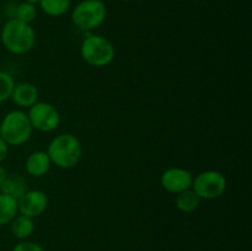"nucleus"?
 Listing matches in <instances>:
<instances>
[{
  "label": "nucleus",
  "mask_w": 252,
  "mask_h": 251,
  "mask_svg": "<svg viewBox=\"0 0 252 251\" xmlns=\"http://www.w3.org/2000/svg\"><path fill=\"white\" fill-rule=\"evenodd\" d=\"M46 152L52 165H56L59 169L68 170L79 164L83 148L80 140L75 135L71 133H62L51 140Z\"/></svg>",
  "instance_id": "obj_1"
},
{
  "label": "nucleus",
  "mask_w": 252,
  "mask_h": 251,
  "mask_svg": "<svg viewBox=\"0 0 252 251\" xmlns=\"http://www.w3.org/2000/svg\"><path fill=\"white\" fill-rule=\"evenodd\" d=\"M0 39L4 48L10 53L26 54L36 43V33L31 25L12 17L2 26Z\"/></svg>",
  "instance_id": "obj_2"
},
{
  "label": "nucleus",
  "mask_w": 252,
  "mask_h": 251,
  "mask_svg": "<svg viewBox=\"0 0 252 251\" xmlns=\"http://www.w3.org/2000/svg\"><path fill=\"white\" fill-rule=\"evenodd\" d=\"M31 122L24 110H12L0 122V137L9 147H20L29 142L32 135Z\"/></svg>",
  "instance_id": "obj_3"
},
{
  "label": "nucleus",
  "mask_w": 252,
  "mask_h": 251,
  "mask_svg": "<svg viewBox=\"0 0 252 251\" xmlns=\"http://www.w3.org/2000/svg\"><path fill=\"white\" fill-rule=\"evenodd\" d=\"M80 54L89 65L103 68L112 63L116 51L115 46L108 38L101 34H89L81 42Z\"/></svg>",
  "instance_id": "obj_4"
},
{
  "label": "nucleus",
  "mask_w": 252,
  "mask_h": 251,
  "mask_svg": "<svg viewBox=\"0 0 252 251\" xmlns=\"http://www.w3.org/2000/svg\"><path fill=\"white\" fill-rule=\"evenodd\" d=\"M106 10L102 0H83L74 7L71 21L81 31H93L105 21Z\"/></svg>",
  "instance_id": "obj_5"
},
{
  "label": "nucleus",
  "mask_w": 252,
  "mask_h": 251,
  "mask_svg": "<svg viewBox=\"0 0 252 251\" xmlns=\"http://www.w3.org/2000/svg\"><path fill=\"white\" fill-rule=\"evenodd\" d=\"M226 179L220 171L206 170L193 177L191 188L201 199H216L226 189Z\"/></svg>",
  "instance_id": "obj_6"
},
{
  "label": "nucleus",
  "mask_w": 252,
  "mask_h": 251,
  "mask_svg": "<svg viewBox=\"0 0 252 251\" xmlns=\"http://www.w3.org/2000/svg\"><path fill=\"white\" fill-rule=\"evenodd\" d=\"M29 120L33 129L39 132H52L57 129L61 123V113L58 108L49 102L37 101L29 108Z\"/></svg>",
  "instance_id": "obj_7"
},
{
  "label": "nucleus",
  "mask_w": 252,
  "mask_h": 251,
  "mask_svg": "<svg viewBox=\"0 0 252 251\" xmlns=\"http://www.w3.org/2000/svg\"><path fill=\"white\" fill-rule=\"evenodd\" d=\"M193 175L184 167H170L165 170L160 177V184L165 191L179 194L192 187Z\"/></svg>",
  "instance_id": "obj_8"
},
{
  "label": "nucleus",
  "mask_w": 252,
  "mask_h": 251,
  "mask_svg": "<svg viewBox=\"0 0 252 251\" xmlns=\"http://www.w3.org/2000/svg\"><path fill=\"white\" fill-rule=\"evenodd\" d=\"M19 213L34 219L42 216L48 207V197L41 189H29L17 199Z\"/></svg>",
  "instance_id": "obj_9"
},
{
  "label": "nucleus",
  "mask_w": 252,
  "mask_h": 251,
  "mask_svg": "<svg viewBox=\"0 0 252 251\" xmlns=\"http://www.w3.org/2000/svg\"><path fill=\"white\" fill-rule=\"evenodd\" d=\"M38 96L39 93L36 85L24 81V83L15 84L10 98L20 110H29L31 106H33L38 101Z\"/></svg>",
  "instance_id": "obj_10"
},
{
  "label": "nucleus",
  "mask_w": 252,
  "mask_h": 251,
  "mask_svg": "<svg viewBox=\"0 0 252 251\" xmlns=\"http://www.w3.org/2000/svg\"><path fill=\"white\" fill-rule=\"evenodd\" d=\"M52 166L51 159L44 150H36L27 157L25 169L27 174L33 177H43Z\"/></svg>",
  "instance_id": "obj_11"
},
{
  "label": "nucleus",
  "mask_w": 252,
  "mask_h": 251,
  "mask_svg": "<svg viewBox=\"0 0 252 251\" xmlns=\"http://www.w3.org/2000/svg\"><path fill=\"white\" fill-rule=\"evenodd\" d=\"M27 191L29 189H27L26 180L19 175H7L0 185V193L7 194L15 199L21 198Z\"/></svg>",
  "instance_id": "obj_12"
},
{
  "label": "nucleus",
  "mask_w": 252,
  "mask_h": 251,
  "mask_svg": "<svg viewBox=\"0 0 252 251\" xmlns=\"http://www.w3.org/2000/svg\"><path fill=\"white\" fill-rule=\"evenodd\" d=\"M11 233L15 238L20 240H26L32 235L34 230L33 219L24 214H17L11 220Z\"/></svg>",
  "instance_id": "obj_13"
},
{
  "label": "nucleus",
  "mask_w": 252,
  "mask_h": 251,
  "mask_svg": "<svg viewBox=\"0 0 252 251\" xmlns=\"http://www.w3.org/2000/svg\"><path fill=\"white\" fill-rule=\"evenodd\" d=\"M19 214L17 199L0 193V225L11 223L12 219Z\"/></svg>",
  "instance_id": "obj_14"
},
{
  "label": "nucleus",
  "mask_w": 252,
  "mask_h": 251,
  "mask_svg": "<svg viewBox=\"0 0 252 251\" xmlns=\"http://www.w3.org/2000/svg\"><path fill=\"white\" fill-rule=\"evenodd\" d=\"M199 202H201V198L192 188L176 194V199H175L176 208L182 213H191L196 211L199 206Z\"/></svg>",
  "instance_id": "obj_15"
},
{
  "label": "nucleus",
  "mask_w": 252,
  "mask_h": 251,
  "mask_svg": "<svg viewBox=\"0 0 252 251\" xmlns=\"http://www.w3.org/2000/svg\"><path fill=\"white\" fill-rule=\"evenodd\" d=\"M71 0H41L39 7L46 15L52 17L63 16L69 11Z\"/></svg>",
  "instance_id": "obj_16"
},
{
  "label": "nucleus",
  "mask_w": 252,
  "mask_h": 251,
  "mask_svg": "<svg viewBox=\"0 0 252 251\" xmlns=\"http://www.w3.org/2000/svg\"><path fill=\"white\" fill-rule=\"evenodd\" d=\"M37 16V7L36 5L30 4V2L22 1L19 4L15 9V16L14 19L20 20V21L25 22V24H30L34 21Z\"/></svg>",
  "instance_id": "obj_17"
},
{
  "label": "nucleus",
  "mask_w": 252,
  "mask_h": 251,
  "mask_svg": "<svg viewBox=\"0 0 252 251\" xmlns=\"http://www.w3.org/2000/svg\"><path fill=\"white\" fill-rule=\"evenodd\" d=\"M15 80L9 73L0 70V103L5 102L11 97Z\"/></svg>",
  "instance_id": "obj_18"
},
{
  "label": "nucleus",
  "mask_w": 252,
  "mask_h": 251,
  "mask_svg": "<svg viewBox=\"0 0 252 251\" xmlns=\"http://www.w3.org/2000/svg\"><path fill=\"white\" fill-rule=\"evenodd\" d=\"M12 251H44V249L33 241L22 240L12 248Z\"/></svg>",
  "instance_id": "obj_19"
},
{
  "label": "nucleus",
  "mask_w": 252,
  "mask_h": 251,
  "mask_svg": "<svg viewBox=\"0 0 252 251\" xmlns=\"http://www.w3.org/2000/svg\"><path fill=\"white\" fill-rule=\"evenodd\" d=\"M7 154H9V145H7L6 142L0 137V164L6 159Z\"/></svg>",
  "instance_id": "obj_20"
},
{
  "label": "nucleus",
  "mask_w": 252,
  "mask_h": 251,
  "mask_svg": "<svg viewBox=\"0 0 252 251\" xmlns=\"http://www.w3.org/2000/svg\"><path fill=\"white\" fill-rule=\"evenodd\" d=\"M6 176H7L6 170H5V167L2 166L1 164H0V185H1V182L4 181L5 177H6Z\"/></svg>",
  "instance_id": "obj_21"
},
{
  "label": "nucleus",
  "mask_w": 252,
  "mask_h": 251,
  "mask_svg": "<svg viewBox=\"0 0 252 251\" xmlns=\"http://www.w3.org/2000/svg\"><path fill=\"white\" fill-rule=\"evenodd\" d=\"M25 2H30V4H33V5H36V4H39V1H41V0H24Z\"/></svg>",
  "instance_id": "obj_22"
},
{
  "label": "nucleus",
  "mask_w": 252,
  "mask_h": 251,
  "mask_svg": "<svg viewBox=\"0 0 252 251\" xmlns=\"http://www.w3.org/2000/svg\"><path fill=\"white\" fill-rule=\"evenodd\" d=\"M121 1H129V0H121Z\"/></svg>",
  "instance_id": "obj_23"
}]
</instances>
